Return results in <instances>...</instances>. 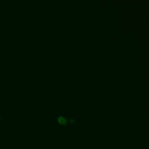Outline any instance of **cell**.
Instances as JSON below:
<instances>
[{
  "label": "cell",
  "instance_id": "obj_1",
  "mask_svg": "<svg viewBox=\"0 0 149 149\" xmlns=\"http://www.w3.org/2000/svg\"><path fill=\"white\" fill-rule=\"evenodd\" d=\"M58 122L62 125H65L66 123V119L63 117H59L58 118Z\"/></svg>",
  "mask_w": 149,
  "mask_h": 149
}]
</instances>
